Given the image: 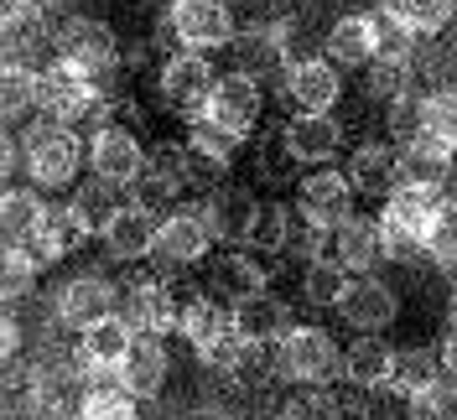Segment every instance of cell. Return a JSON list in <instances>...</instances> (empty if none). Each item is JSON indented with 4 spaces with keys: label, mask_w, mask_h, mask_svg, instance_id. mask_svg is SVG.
Returning <instances> with one entry per match:
<instances>
[{
    "label": "cell",
    "mask_w": 457,
    "mask_h": 420,
    "mask_svg": "<svg viewBox=\"0 0 457 420\" xmlns=\"http://www.w3.org/2000/svg\"><path fill=\"white\" fill-rule=\"evenodd\" d=\"M411 420H457V379H436L427 394L411 399Z\"/></svg>",
    "instance_id": "obj_45"
},
{
    "label": "cell",
    "mask_w": 457,
    "mask_h": 420,
    "mask_svg": "<svg viewBox=\"0 0 457 420\" xmlns=\"http://www.w3.org/2000/svg\"><path fill=\"white\" fill-rule=\"evenodd\" d=\"M114 31L104 27V21H88V16H79V21H62V31H57V62H68V68H79V73H88V78H104L114 68Z\"/></svg>",
    "instance_id": "obj_8"
},
{
    "label": "cell",
    "mask_w": 457,
    "mask_h": 420,
    "mask_svg": "<svg viewBox=\"0 0 457 420\" xmlns=\"http://www.w3.org/2000/svg\"><path fill=\"white\" fill-rule=\"evenodd\" d=\"M21 167V145H16V140L5 136V145H0V171H5V177H11V171Z\"/></svg>",
    "instance_id": "obj_51"
},
{
    "label": "cell",
    "mask_w": 457,
    "mask_h": 420,
    "mask_svg": "<svg viewBox=\"0 0 457 420\" xmlns=\"http://www.w3.org/2000/svg\"><path fill=\"white\" fill-rule=\"evenodd\" d=\"M120 301H114V285L104 276H73L62 291H57V317L68 322V327H94V322H104L114 317Z\"/></svg>",
    "instance_id": "obj_14"
},
{
    "label": "cell",
    "mask_w": 457,
    "mask_h": 420,
    "mask_svg": "<svg viewBox=\"0 0 457 420\" xmlns=\"http://www.w3.org/2000/svg\"><path fill=\"white\" fill-rule=\"evenodd\" d=\"M88 167L99 171V177H110L120 187H130L145 167V151L141 140L130 136V130H120V125H99L94 140H88Z\"/></svg>",
    "instance_id": "obj_13"
},
{
    "label": "cell",
    "mask_w": 457,
    "mask_h": 420,
    "mask_svg": "<svg viewBox=\"0 0 457 420\" xmlns=\"http://www.w3.org/2000/svg\"><path fill=\"white\" fill-rule=\"evenodd\" d=\"M421 130L453 140L457 145V88H442V94H427L421 99Z\"/></svg>",
    "instance_id": "obj_44"
},
{
    "label": "cell",
    "mask_w": 457,
    "mask_h": 420,
    "mask_svg": "<svg viewBox=\"0 0 457 420\" xmlns=\"http://www.w3.org/2000/svg\"><path fill=\"white\" fill-rule=\"evenodd\" d=\"M427 254L442 265V270H447V276H457V197H447V202H442V218H436V228H431Z\"/></svg>",
    "instance_id": "obj_42"
},
{
    "label": "cell",
    "mask_w": 457,
    "mask_h": 420,
    "mask_svg": "<svg viewBox=\"0 0 457 420\" xmlns=\"http://www.w3.org/2000/svg\"><path fill=\"white\" fill-rule=\"evenodd\" d=\"M442 374H447V368H442V353H431V348H405V353H395L390 390L405 394V399H416V394H427Z\"/></svg>",
    "instance_id": "obj_31"
},
{
    "label": "cell",
    "mask_w": 457,
    "mask_h": 420,
    "mask_svg": "<svg viewBox=\"0 0 457 420\" xmlns=\"http://www.w3.org/2000/svg\"><path fill=\"white\" fill-rule=\"evenodd\" d=\"M453 327H457V291H453Z\"/></svg>",
    "instance_id": "obj_53"
},
{
    "label": "cell",
    "mask_w": 457,
    "mask_h": 420,
    "mask_svg": "<svg viewBox=\"0 0 457 420\" xmlns=\"http://www.w3.org/2000/svg\"><path fill=\"white\" fill-rule=\"evenodd\" d=\"M156 234H162L156 213H151L145 202H125V208L114 213V224L104 228V250H110L114 259H141V254H156Z\"/></svg>",
    "instance_id": "obj_19"
},
{
    "label": "cell",
    "mask_w": 457,
    "mask_h": 420,
    "mask_svg": "<svg viewBox=\"0 0 457 420\" xmlns=\"http://www.w3.org/2000/svg\"><path fill=\"white\" fill-rule=\"evenodd\" d=\"M31 5H42V0H0V21H5V31L16 27V21L27 16Z\"/></svg>",
    "instance_id": "obj_49"
},
{
    "label": "cell",
    "mask_w": 457,
    "mask_h": 420,
    "mask_svg": "<svg viewBox=\"0 0 457 420\" xmlns=\"http://www.w3.org/2000/svg\"><path fill=\"white\" fill-rule=\"evenodd\" d=\"M281 88L302 114H333V104L343 94V78L328 57H307V62H291L281 73Z\"/></svg>",
    "instance_id": "obj_9"
},
{
    "label": "cell",
    "mask_w": 457,
    "mask_h": 420,
    "mask_svg": "<svg viewBox=\"0 0 457 420\" xmlns=\"http://www.w3.org/2000/svg\"><path fill=\"white\" fill-rule=\"evenodd\" d=\"M68 208H73V218H79L84 234H99V239H104V228H110L114 213H120V182H110V177H99V171H94Z\"/></svg>",
    "instance_id": "obj_28"
},
{
    "label": "cell",
    "mask_w": 457,
    "mask_h": 420,
    "mask_svg": "<svg viewBox=\"0 0 457 420\" xmlns=\"http://www.w3.org/2000/svg\"><path fill=\"white\" fill-rule=\"evenodd\" d=\"M37 110L57 119V125H94L104 119V99H99V78H88L79 68L57 62L53 73H42V99Z\"/></svg>",
    "instance_id": "obj_4"
},
{
    "label": "cell",
    "mask_w": 457,
    "mask_h": 420,
    "mask_svg": "<svg viewBox=\"0 0 457 420\" xmlns=\"http://www.w3.org/2000/svg\"><path fill=\"white\" fill-rule=\"evenodd\" d=\"M436 353H442V368H447V379H457V333L442 337V348H436Z\"/></svg>",
    "instance_id": "obj_50"
},
{
    "label": "cell",
    "mask_w": 457,
    "mask_h": 420,
    "mask_svg": "<svg viewBox=\"0 0 457 420\" xmlns=\"http://www.w3.org/2000/svg\"><path fill=\"white\" fill-rule=\"evenodd\" d=\"M239 53V73L265 78V73H286V31H245L234 42Z\"/></svg>",
    "instance_id": "obj_32"
},
{
    "label": "cell",
    "mask_w": 457,
    "mask_h": 420,
    "mask_svg": "<svg viewBox=\"0 0 457 420\" xmlns=\"http://www.w3.org/2000/svg\"><path fill=\"white\" fill-rule=\"evenodd\" d=\"M348 182H353V193L390 197L400 187V156L390 145H359L353 161H348Z\"/></svg>",
    "instance_id": "obj_27"
},
{
    "label": "cell",
    "mask_w": 457,
    "mask_h": 420,
    "mask_svg": "<svg viewBox=\"0 0 457 420\" xmlns=\"http://www.w3.org/2000/svg\"><path fill=\"white\" fill-rule=\"evenodd\" d=\"M213 84H219V73H213L208 53H182V57H171L167 68H162V99H167L171 110H182V114H203Z\"/></svg>",
    "instance_id": "obj_11"
},
{
    "label": "cell",
    "mask_w": 457,
    "mask_h": 420,
    "mask_svg": "<svg viewBox=\"0 0 457 420\" xmlns=\"http://www.w3.org/2000/svg\"><path fill=\"white\" fill-rule=\"evenodd\" d=\"M395 291L385 285V280L374 276H353L348 285H343L338 296V317L353 327V333H385L390 322H395Z\"/></svg>",
    "instance_id": "obj_10"
},
{
    "label": "cell",
    "mask_w": 457,
    "mask_h": 420,
    "mask_svg": "<svg viewBox=\"0 0 457 420\" xmlns=\"http://www.w3.org/2000/svg\"><path fill=\"white\" fill-rule=\"evenodd\" d=\"M385 16L405 27L411 37H427V31H442L453 21V0H379Z\"/></svg>",
    "instance_id": "obj_35"
},
{
    "label": "cell",
    "mask_w": 457,
    "mask_h": 420,
    "mask_svg": "<svg viewBox=\"0 0 457 420\" xmlns=\"http://www.w3.org/2000/svg\"><path fill=\"white\" fill-rule=\"evenodd\" d=\"M37 270H42V259H37L27 244H5V259H0V296H5V301H21L31 285H37Z\"/></svg>",
    "instance_id": "obj_38"
},
{
    "label": "cell",
    "mask_w": 457,
    "mask_h": 420,
    "mask_svg": "<svg viewBox=\"0 0 457 420\" xmlns=\"http://www.w3.org/2000/svg\"><path fill=\"white\" fill-rule=\"evenodd\" d=\"M120 317L130 322V333L156 337V333H171V327L182 322V307L171 301V291L162 285V280H141V285H130V291H125Z\"/></svg>",
    "instance_id": "obj_15"
},
{
    "label": "cell",
    "mask_w": 457,
    "mask_h": 420,
    "mask_svg": "<svg viewBox=\"0 0 457 420\" xmlns=\"http://www.w3.org/2000/svg\"><path fill=\"white\" fill-rule=\"evenodd\" d=\"M21 167H27L31 187H47V193L68 187L79 177V136H73V125H57V119L31 125L27 145H21Z\"/></svg>",
    "instance_id": "obj_3"
},
{
    "label": "cell",
    "mask_w": 457,
    "mask_h": 420,
    "mask_svg": "<svg viewBox=\"0 0 457 420\" xmlns=\"http://www.w3.org/2000/svg\"><path fill=\"white\" fill-rule=\"evenodd\" d=\"M208 250H213V228L203 224V213H171L156 234V254L167 265H193Z\"/></svg>",
    "instance_id": "obj_23"
},
{
    "label": "cell",
    "mask_w": 457,
    "mask_h": 420,
    "mask_svg": "<svg viewBox=\"0 0 457 420\" xmlns=\"http://www.w3.org/2000/svg\"><path fill=\"white\" fill-rule=\"evenodd\" d=\"M453 140L431 136V130H416L411 140H400V182H416V187H442L453 177Z\"/></svg>",
    "instance_id": "obj_12"
},
{
    "label": "cell",
    "mask_w": 457,
    "mask_h": 420,
    "mask_svg": "<svg viewBox=\"0 0 457 420\" xmlns=\"http://www.w3.org/2000/svg\"><path fill=\"white\" fill-rule=\"evenodd\" d=\"M276 368L291 384H333L343 379V348L322 327H291L276 342Z\"/></svg>",
    "instance_id": "obj_2"
},
{
    "label": "cell",
    "mask_w": 457,
    "mask_h": 420,
    "mask_svg": "<svg viewBox=\"0 0 457 420\" xmlns=\"http://www.w3.org/2000/svg\"><path fill=\"white\" fill-rule=\"evenodd\" d=\"M286 420H343V410L328 384H302V394L286 399Z\"/></svg>",
    "instance_id": "obj_43"
},
{
    "label": "cell",
    "mask_w": 457,
    "mask_h": 420,
    "mask_svg": "<svg viewBox=\"0 0 457 420\" xmlns=\"http://www.w3.org/2000/svg\"><path fill=\"white\" fill-rule=\"evenodd\" d=\"M255 119H260V78H250V73H224L198 114V125L228 136L234 145L255 130Z\"/></svg>",
    "instance_id": "obj_5"
},
{
    "label": "cell",
    "mask_w": 457,
    "mask_h": 420,
    "mask_svg": "<svg viewBox=\"0 0 457 420\" xmlns=\"http://www.w3.org/2000/svg\"><path fill=\"white\" fill-rule=\"evenodd\" d=\"M442 187H416L400 182L395 193L379 208V239H385V259H411L416 250H427L431 228L442 218Z\"/></svg>",
    "instance_id": "obj_1"
},
{
    "label": "cell",
    "mask_w": 457,
    "mask_h": 420,
    "mask_svg": "<svg viewBox=\"0 0 457 420\" xmlns=\"http://www.w3.org/2000/svg\"><path fill=\"white\" fill-rule=\"evenodd\" d=\"M177 333L187 337V342L198 348V358H203L208 348H219V342L234 333V311H224L219 301L198 296V301H187V307H182V322H177Z\"/></svg>",
    "instance_id": "obj_29"
},
{
    "label": "cell",
    "mask_w": 457,
    "mask_h": 420,
    "mask_svg": "<svg viewBox=\"0 0 457 420\" xmlns=\"http://www.w3.org/2000/svg\"><path fill=\"white\" fill-rule=\"evenodd\" d=\"M177 156H182V177H187L193 187H203V193L228 187V156L224 151H208V145H193V140H187Z\"/></svg>",
    "instance_id": "obj_36"
},
{
    "label": "cell",
    "mask_w": 457,
    "mask_h": 420,
    "mask_svg": "<svg viewBox=\"0 0 457 420\" xmlns=\"http://www.w3.org/2000/svg\"><path fill=\"white\" fill-rule=\"evenodd\" d=\"M187 187V177H182V156H177V145H156L151 156H145L141 177L130 182V193H136V202H145V208H156V202H171V197Z\"/></svg>",
    "instance_id": "obj_24"
},
{
    "label": "cell",
    "mask_w": 457,
    "mask_h": 420,
    "mask_svg": "<svg viewBox=\"0 0 457 420\" xmlns=\"http://www.w3.org/2000/svg\"><path fill=\"white\" fill-rule=\"evenodd\" d=\"M353 208V182L343 177V171L322 167V171H307L302 177V187H296V213L307 218V228H338L343 218H353L348 213Z\"/></svg>",
    "instance_id": "obj_7"
},
{
    "label": "cell",
    "mask_w": 457,
    "mask_h": 420,
    "mask_svg": "<svg viewBox=\"0 0 457 420\" xmlns=\"http://www.w3.org/2000/svg\"><path fill=\"white\" fill-rule=\"evenodd\" d=\"M42 5H62V0H42Z\"/></svg>",
    "instance_id": "obj_54"
},
{
    "label": "cell",
    "mask_w": 457,
    "mask_h": 420,
    "mask_svg": "<svg viewBox=\"0 0 457 420\" xmlns=\"http://www.w3.org/2000/svg\"><path fill=\"white\" fill-rule=\"evenodd\" d=\"M79 420H141L136 416V394L125 384H104V390H88L79 405Z\"/></svg>",
    "instance_id": "obj_41"
},
{
    "label": "cell",
    "mask_w": 457,
    "mask_h": 420,
    "mask_svg": "<svg viewBox=\"0 0 457 420\" xmlns=\"http://www.w3.org/2000/svg\"><path fill=\"white\" fill-rule=\"evenodd\" d=\"M333 259H338L343 270H353V276H374V265L385 259V239H379V218H343L333 228Z\"/></svg>",
    "instance_id": "obj_20"
},
{
    "label": "cell",
    "mask_w": 457,
    "mask_h": 420,
    "mask_svg": "<svg viewBox=\"0 0 457 420\" xmlns=\"http://www.w3.org/2000/svg\"><path fill=\"white\" fill-rule=\"evenodd\" d=\"M16 348H21V327H16V317H5L0 322V353H5V364L16 358Z\"/></svg>",
    "instance_id": "obj_48"
},
{
    "label": "cell",
    "mask_w": 457,
    "mask_h": 420,
    "mask_svg": "<svg viewBox=\"0 0 457 420\" xmlns=\"http://www.w3.org/2000/svg\"><path fill=\"white\" fill-rule=\"evenodd\" d=\"M343 285H348V270H343L338 259H307V270H302L307 301H317V307H338Z\"/></svg>",
    "instance_id": "obj_40"
},
{
    "label": "cell",
    "mask_w": 457,
    "mask_h": 420,
    "mask_svg": "<svg viewBox=\"0 0 457 420\" xmlns=\"http://www.w3.org/2000/svg\"><path fill=\"white\" fill-rule=\"evenodd\" d=\"M167 368H171V358H167V348H162V337H141L136 333L130 353H125V364H120V374H114V384H125L136 399H156L162 384H167Z\"/></svg>",
    "instance_id": "obj_18"
},
{
    "label": "cell",
    "mask_w": 457,
    "mask_h": 420,
    "mask_svg": "<svg viewBox=\"0 0 457 420\" xmlns=\"http://www.w3.org/2000/svg\"><path fill=\"white\" fill-rule=\"evenodd\" d=\"M245 244L250 250H286L291 244V213H286V202H255V218H250Z\"/></svg>",
    "instance_id": "obj_37"
},
{
    "label": "cell",
    "mask_w": 457,
    "mask_h": 420,
    "mask_svg": "<svg viewBox=\"0 0 457 420\" xmlns=\"http://www.w3.org/2000/svg\"><path fill=\"white\" fill-rule=\"evenodd\" d=\"M390 374H395V348L379 333H359L343 348V379H348V384L379 390V384H390Z\"/></svg>",
    "instance_id": "obj_22"
},
{
    "label": "cell",
    "mask_w": 457,
    "mask_h": 420,
    "mask_svg": "<svg viewBox=\"0 0 457 420\" xmlns=\"http://www.w3.org/2000/svg\"><path fill=\"white\" fill-rule=\"evenodd\" d=\"M213 285H219V291H228V296L239 301V296H255V291H265V270H260L250 254H224V259L213 265Z\"/></svg>",
    "instance_id": "obj_39"
},
{
    "label": "cell",
    "mask_w": 457,
    "mask_h": 420,
    "mask_svg": "<svg viewBox=\"0 0 457 420\" xmlns=\"http://www.w3.org/2000/svg\"><path fill=\"white\" fill-rule=\"evenodd\" d=\"M416 130H421V99H411V94L390 99V136H395V140H411Z\"/></svg>",
    "instance_id": "obj_47"
},
{
    "label": "cell",
    "mask_w": 457,
    "mask_h": 420,
    "mask_svg": "<svg viewBox=\"0 0 457 420\" xmlns=\"http://www.w3.org/2000/svg\"><path fill=\"white\" fill-rule=\"evenodd\" d=\"M47 202L37 197V187H5L0 193V228H5V244H21L31 228L42 224Z\"/></svg>",
    "instance_id": "obj_33"
},
{
    "label": "cell",
    "mask_w": 457,
    "mask_h": 420,
    "mask_svg": "<svg viewBox=\"0 0 457 420\" xmlns=\"http://www.w3.org/2000/svg\"><path fill=\"white\" fill-rule=\"evenodd\" d=\"M37 99H42V73L21 68V62H5V73H0V114H5V125H16L27 110H37Z\"/></svg>",
    "instance_id": "obj_34"
},
{
    "label": "cell",
    "mask_w": 457,
    "mask_h": 420,
    "mask_svg": "<svg viewBox=\"0 0 457 420\" xmlns=\"http://www.w3.org/2000/svg\"><path fill=\"white\" fill-rule=\"evenodd\" d=\"M73 239H84V228H79V218H73V208H68V202H47L42 224L31 228L21 244H27L42 265H53V259H62V254L73 250Z\"/></svg>",
    "instance_id": "obj_26"
},
{
    "label": "cell",
    "mask_w": 457,
    "mask_h": 420,
    "mask_svg": "<svg viewBox=\"0 0 457 420\" xmlns=\"http://www.w3.org/2000/svg\"><path fill=\"white\" fill-rule=\"evenodd\" d=\"M234 333L245 337L250 348H255V342H281V337L291 333V311H286V301H276L270 291L239 296V301H234Z\"/></svg>",
    "instance_id": "obj_21"
},
{
    "label": "cell",
    "mask_w": 457,
    "mask_h": 420,
    "mask_svg": "<svg viewBox=\"0 0 457 420\" xmlns=\"http://www.w3.org/2000/svg\"><path fill=\"white\" fill-rule=\"evenodd\" d=\"M130 342H136L130 322L114 311V317H104V322H94V327L79 333V358H84L88 374H120L125 353H130Z\"/></svg>",
    "instance_id": "obj_17"
},
{
    "label": "cell",
    "mask_w": 457,
    "mask_h": 420,
    "mask_svg": "<svg viewBox=\"0 0 457 420\" xmlns=\"http://www.w3.org/2000/svg\"><path fill=\"white\" fill-rule=\"evenodd\" d=\"M343 145V125L333 114H291L286 119V156L291 161H302V167H317V161H328L333 151Z\"/></svg>",
    "instance_id": "obj_16"
},
{
    "label": "cell",
    "mask_w": 457,
    "mask_h": 420,
    "mask_svg": "<svg viewBox=\"0 0 457 420\" xmlns=\"http://www.w3.org/2000/svg\"><path fill=\"white\" fill-rule=\"evenodd\" d=\"M370 73H374L370 94H379V99H400V94H405V73H411V62H390V57H374Z\"/></svg>",
    "instance_id": "obj_46"
},
{
    "label": "cell",
    "mask_w": 457,
    "mask_h": 420,
    "mask_svg": "<svg viewBox=\"0 0 457 420\" xmlns=\"http://www.w3.org/2000/svg\"><path fill=\"white\" fill-rule=\"evenodd\" d=\"M250 218H255V202L245 193H234V187H219V193H208V202H203V224L213 228V239H239L245 244Z\"/></svg>",
    "instance_id": "obj_30"
},
{
    "label": "cell",
    "mask_w": 457,
    "mask_h": 420,
    "mask_svg": "<svg viewBox=\"0 0 457 420\" xmlns=\"http://www.w3.org/2000/svg\"><path fill=\"white\" fill-rule=\"evenodd\" d=\"M328 53L338 68H370L379 57V16H343L328 31Z\"/></svg>",
    "instance_id": "obj_25"
},
{
    "label": "cell",
    "mask_w": 457,
    "mask_h": 420,
    "mask_svg": "<svg viewBox=\"0 0 457 420\" xmlns=\"http://www.w3.org/2000/svg\"><path fill=\"white\" fill-rule=\"evenodd\" d=\"M193 420H228L224 410H203V416H193Z\"/></svg>",
    "instance_id": "obj_52"
},
{
    "label": "cell",
    "mask_w": 457,
    "mask_h": 420,
    "mask_svg": "<svg viewBox=\"0 0 457 420\" xmlns=\"http://www.w3.org/2000/svg\"><path fill=\"white\" fill-rule=\"evenodd\" d=\"M171 31L187 53L234 47V16H228L224 0H177L171 5Z\"/></svg>",
    "instance_id": "obj_6"
}]
</instances>
